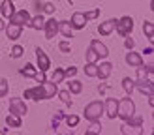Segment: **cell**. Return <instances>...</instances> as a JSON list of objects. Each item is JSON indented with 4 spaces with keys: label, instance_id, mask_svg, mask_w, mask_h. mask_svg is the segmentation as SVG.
I'll return each instance as SVG.
<instances>
[{
    "label": "cell",
    "instance_id": "5b68a950",
    "mask_svg": "<svg viewBox=\"0 0 154 135\" xmlns=\"http://www.w3.org/2000/svg\"><path fill=\"white\" fill-rule=\"evenodd\" d=\"M10 22L13 25H19V26H25L30 22V13L26 10H19V11H13V15L10 17Z\"/></svg>",
    "mask_w": 154,
    "mask_h": 135
},
{
    "label": "cell",
    "instance_id": "ac0fdd59",
    "mask_svg": "<svg viewBox=\"0 0 154 135\" xmlns=\"http://www.w3.org/2000/svg\"><path fill=\"white\" fill-rule=\"evenodd\" d=\"M0 11H2V15H4L6 19H10L11 15H13V11H15V8H13V0H4L2 6H0Z\"/></svg>",
    "mask_w": 154,
    "mask_h": 135
},
{
    "label": "cell",
    "instance_id": "d590c367",
    "mask_svg": "<svg viewBox=\"0 0 154 135\" xmlns=\"http://www.w3.org/2000/svg\"><path fill=\"white\" fill-rule=\"evenodd\" d=\"M75 73H77V68H75V66L66 68V70H64V79H66V77H68V79H70V77H75Z\"/></svg>",
    "mask_w": 154,
    "mask_h": 135
},
{
    "label": "cell",
    "instance_id": "e575fe53",
    "mask_svg": "<svg viewBox=\"0 0 154 135\" xmlns=\"http://www.w3.org/2000/svg\"><path fill=\"white\" fill-rule=\"evenodd\" d=\"M58 49L68 55V52H72V45H70V41H60L58 43Z\"/></svg>",
    "mask_w": 154,
    "mask_h": 135
},
{
    "label": "cell",
    "instance_id": "60d3db41",
    "mask_svg": "<svg viewBox=\"0 0 154 135\" xmlns=\"http://www.w3.org/2000/svg\"><path fill=\"white\" fill-rule=\"evenodd\" d=\"M34 79H36L38 82H43V81H45V71H38V73L34 75Z\"/></svg>",
    "mask_w": 154,
    "mask_h": 135
},
{
    "label": "cell",
    "instance_id": "ba28073f",
    "mask_svg": "<svg viewBox=\"0 0 154 135\" xmlns=\"http://www.w3.org/2000/svg\"><path fill=\"white\" fill-rule=\"evenodd\" d=\"M117 107H119V100H115V98H107L105 103H103V112L107 115V118L115 120V116H117Z\"/></svg>",
    "mask_w": 154,
    "mask_h": 135
},
{
    "label": "cell",
    "instance_id": "cb8c5ba5",
    "mask_svg": "<svg viewBox=\"0 0 154 135\" xmlns=\"http://www.w3.org/2000/svg\"><path fill=\"white\" fill-rule=\"evenodd\" d=\"M68 90H70L72 94H81L83 92V82H79V81H70L68 82Z\"/></svg>",
    "mask_w": 154,
    "mask_h": 135
},
{
    "label": "cell",
    "instance_id": "484cf974",
    "mask_svg": "<svg viewBox=\"0 0 154 135\" xmlns=\"http://www.w3.org/2000/svg\"><path fill=\"white\" fill-rule=\"evenodd\" d=\"M19 73H21V75H25V77H34L38 71H36V68H34L32 64H26L25 68H21V70H19Z\"/></svg>",
    "mask_w": 154,
    "mask_h": 135
},
{
    "label": "cell",
    "instance_id": "1f68e13d",
    "mask_svg": "<svg viewBox=\"0 0 154 135\" xmlns=\"http://www.w3.org/2000/svg\"><path fill=\"white\" fill-rule=\"evenodd\" d=\"M8 92H10V82L6 79H0V98L8 96Z\"/></svg>",
    "mask_w": 154,
    "mask_h": 135
},
{
    "label": "cell",
    "instance_id": "d4e9b609",
    "mask_svg": "<svg viewBox=\"0 0 154 135\" xmlns=\"http://www.w3.org/2000/svg\"><path fill=\"white\" fill-rule=\"evenodd\" d=\"M57 94H58V98L68 105V107H72V105H73V101H72V92H70V90H60V92H57Z\"/></svg>",
    "mask_w": 154,
    "mask_h": 135
},
{
    "label": "cell",
    "instance_id": "4316f807",
    "mask_svg": "<svg viewBox=\"0 0 154 135\" xmlns=\"http://www.w3.org/2000/svg\"><path fill=\"white\" fill-rule=\"evenodd\" d=\"M85 75H87V77H96L98 75V66L87 62V66H85Z\"/></svg>",
    "mask_w": 154,
    "mask_h": 135
},
{
    "label": "cell",
    "instance_id": "ffe728a7",
    "mask_svg": "<svg viewBox=\"0 0 154 135\" xmlns=\"http://www.w3.org/2000/svg\"><path fill=\"white\" fill-rule=\"evenodd\" d=\"M135 88H139L141 92L147 94V96H152V82H149V81H137Z\"/></svg>",
    "mask_w": 154,
    "mask_h": 135
},
{
    "label": "cell",
    "instance_id": "83f0119b",
    "mask_svg": "<svg viewBox=\"0 0 154 135\" xmlns=\"http://www.w3.org/2000/svg\"><path fill=\"white\" fill-rule=\"evenodd\" d=\"M51 81L55 82V85H58V82L64 81V70H62V68H57L55 73H53V77H51Z\"/></svg>",
    "mask_w": 154,
    "mask_h": 135
},
{
    "label": "cell",
    "instance_id": "30bf717a",
    "mask_svg": "<svg viewBox=\"0 0 154 135\" xmlns=\"http://www.w3.org/2000/svg\"><path fill=\"white\" fill-rule=\"evenodd\" d=\"M43 30H45V38H47V40H53V38L58 34V21H55V19L45 21Z\"/></svg>",
    "mask_w": 154,
    "mask_h": 135
},
{
    "label": "cell",
    "instance_id": "7c38bea8",
    "mask_svg": "<svg viewBox=\"0 0 154 135\" xmlns=\"http://www.w3.org/2000/svg\"><path fill=\"white\" fill-rule=\"evenodd\" d=\"M4 30H6V36L10 38V40H19L21 38V32H23V26H19V25H13V22H10V25H6L4 26Z\"/></svg>",
    "mask_w": 154,
    "mask_h": 135
},
{
    "label": "cell",
    "instance_id": "4dcf8cb0",
    "mask_svg": "<svg viewBox=\"0 0 154 135\" xmlns=\"http://www.w3.org/2000/svg\"><path fill=\"white\" fill-rule=\"evenodd\" d=\"M120 131L124 133V135H128V133H141V130H137V128H134V126H130L128 122H126V124H122V128H120Z\"/></svg>",
    "mask_w": 154,
    "mask_h": 135
},
{
    "label": "cell",
    "instance_id": "74e56055",
    "mask_svg": "<svg viewBox=\"0 0 154 135\" xmlns=\"http://www.w3.org/2000/svg\"><path fill=\"white\" fill-rule=\"evenodd\" d=\"M145 77H147V70L143 66H139L137 68V81H145Z\"/></svg>",
    "mask_w": 154,
    "mask_h": 135
},
{
    "label": "cell",
    "instance_id": "d6a6232c",
    "mask_svg": "<svg viewBox=\"0 0 154 135\" xmlns=\"http://www.w3.org/2000/svg\"><path fill=\"white\" fill-rule=\"evenodd\" d=\"M23 52H25V49H23L21 45H15V47L11 49L10 55H11V58H21V56H23Z\"/></svg>",
    "mask_w": 154,
    "mask_h": 135
},
{
    "label": "cell",
    "instance_id": "e0dca14e",
    "mask_svg": "<svg viewBox=\"0 0 154 135\" xmlns=\"http://www.w3.org/2000/svg\"><path fill=\"white\" fill-rule=\"evenodd\" d=\"M58 32L64 38H73V28L70 25V21H58Z\"/></svg>",
    "mask_w": 154,
    "mask_h": 135
},
{
    "label": "cell",
    "instance_id": "f35d334b",
    "mask_svg": "<svg viewBox=\"0 0 154 135\" xmlns=\"http://www.w3.org/2000/svg\"><path fill=\"white\" fill-rule=\"evenodd\" d=\"M43 11H45V13H55V4L45 2V4H43Z\"/></svg>",
    "mask_w": 154,
    "mask_h": 135
},
{
    "label": "cell",
    "instance_id": "7bdbcfd3",
    "mask_svg": "<svg viewBox=\"0 0 154 135\" xmlns=\"http://www.w3.org/2000/svg\"><path fill=\"white\" fill-rule=\"evenodd\" d=\"M4 26H6V22H4L2 19H0V32H2V30H4Z\"/></svg>",
    "mask_w": 154,
    "mask_h": 135
},
{
    "label": "cell",
    "instance_id": "7a4b0ae2",
    "mask_svg": "<svg viewBox=\"0 0 154 135\" xmlns=\"http://www.w3.org/2000/svg\"><path fill=\"white\" fill-rule=\"evenodd\" d=\"M85 118L90 120V122H94V120H100L103 115V103L102 101H92L88 103L87 107H85Z\"/></svg>",
    "mask_w": 154,
    "mask_h": 135
},
{
    "label": "cell",
    "instance_id": "b9f144b4",
    "mask_svg": "<svg viewBox=\"0 0 154 135\" xmlns=\"http://www.w3.org/2000/svg\"><path fill=\"white\" fill-rule=\"evenodd\" d=\"M143 52H145V55H152V52H154V49H152V45H150V47H149V49H145Z\"/></svg>",
    "mask_w": 154,
    "mask_h": 135
},
{
    "label": "cell",
    "instance_id": "8fae6325",
    "mask_svg": "<svg viewBox=\"0 0 154 135\" xmlns=\"http://www.w3.org/2000/svg\"><path fill=\"white\" fill-rule=\"evenodd\" d=\"M126 64L132 66V68H139V66L145 64V60H143V56L139 55V52H134L132 49H130V52L126 55Z\"/></svg>",
    "mask_w": 154,
    "mask_h": 135
},
{
    "label": "cell",
    "instance_id": "7402d4cb",
    "mask_svg": "<svg viewBox=\"0 0 154 135\" xmlns=\"http://www.w3.org/2000/svg\"><path fill=\"white\" fill-rule=\"evenodd\" d=\"M6 124L10 128H21V116L13 115V112H10V115L6 116Z\"/></svg>",
    "mask_w": 154,
    "mask_h": 135
},
{
    "label": "cell",
    "instance_id": "f546056e",
    "mask_svg": "<svg viewBox=\"0 0 154 135\" xmlns=\"http://www.w3.org/2000/svg\"><path fill=\"white\" fill-rule=\"evenodd\" d=\"M87 133L88 135H92V133H102V124H100V120H94V122L90 124V128L87 130Z\"/></svg>",
    "mask_w": 154,
    "mask_h": 135
},
{
    "label": "cell",
    "instance_id": "f1b7e54d",
    "mask_svg": "<svg viewBox=\"0 0 154 135\" xmlns=\"http://www.w3.org/2000/svg\"><path fill=\"white\" fill-rule=\"evenodd\" d=\"M85 56H87V62H90V64H96L98 60H100V56L96 55V51L92 49V47H88V51H87V55H85Z\"/></svg>",
    "mask_w": 154,
    "mask_h": 135
},
{
    "label": "cell",
    "instance_id": "4fadbf2b",
    "mask_svg": "<svg viewBox=\"0 0 154 135\" xmlns=\"http://www.w3.org/2000/svg\"><path fill=\"white\" fill-rule=\"evenodd\" d=\"M25 100H43V96H42V85H38V86H32V88H26L25 90Z\"/></svg>",
    "mask_w": 154,
    "mask_h": 135
},
{
    "label": "cell",
    "instance_id": "277c9868",
    "mask_svg": "<svg viewBox=\"0 0 154 135\" xmlns=\"http://www.w3.org/2000/svg\"><path fill=\"white\" fill-rule=\"evenodd\" d=\"M10 112H13V115H17V116H26L28 107L21 98H11L10 100Z\"/></svg>",
    "mask_w": 154,
    "mask_h": 135
},
{
    "label": "cell",
    "instance_id": "2e32d148",
    "mask_svg": "<svg viewBox=\"0 0 154 135\" xmlns=\"http://www.w3.org/2000/svg\"><path fill=\"white\" fill-rule=\"evenodd\" d=\"M111 71H113V64H111V62H103V64L98 66V75H96V77L107 79V77L111 75Z\"/></svg>",
    "mask_w": 154,
    "mask_h": 135
},
{
    "label": "cell",
    "instance_id": "52a82bcc",
    "mask_svg": "<svg viewBox=\"0 0 154 135\" xmlns=\"http://www.w3.org/2000/svg\"><path fill=\"white\" fill-rule=\"evenodd\" d=\"M57 92H58V88H57V85L53 81L45 79L42 82V96H43V100H51V98H55Z\"/></svg>",
    "mask_w": 154,
    "mask_h": 135
},
{
    "label": "cell",
    "instance_id": "3957f363",
    "mask_svg": "<svg viewBox=\"0 0 154 135\" xmlns=\"http://www.w3.org/2000/svg\"><path fill=\"white\" fill-rule=\"evenodd\" d=\"M115 28H117V32L122 36V38H126L132 34V30H134V19L132 17H122V19H117V25H115Z\"/></svg>",
    "mask_w": 154,
    "mask_h": 135
},
{
    "label": "cell",
    "instance_id": "9a60e30c",
    "mask_svg": "<svg viewBox=\"0 0 154 135\" xmlns=\"http://www.w3.org/2000/svg\"><path fill=\"white\" fill-rule=\"evenodd\" d=\"M90 47L96 51V55H98L100 58H105L107 55H109V49H107L100 40H92V41H90Z\"/></svg>",
    "mask_w": 154,
    "mask_h": 135
},
{
    "label": "cell",
    "instance_id": "8d00e7d4",
    "mask_svg": "<svg viewBox=\"0 0 154 135\" xmlns=\"http://www.w3.org/2000/svg\"><path fill=\"white\" fill-rule=\"evenodd\" d=\"M100 15V8H96V10H90V11H85V17H87V21L88 19H96Z\"/></svg>",
    "mask_w": 154,
    "mask_h": 135
},
{
    "label": "cell",
    "instance_id": "603a6c76",
    "mask_svg": "<svg viewBox=\"0 0 154 135\" xmlns=\"http://www.w3.org/2000/svg\"><path fill=\"white\" fill-rule=\"evenodd\" d=\"M122 86H124V90H126L128 96H132V92L135 90V81L130 79V77H124V79H122Z\"/></svg>",
    "mask_w": 154,
    "mask_h": 135
},
{
    "label": "cell",
    "instance_id": "8992f818",
    "mask_svg": "<svg viewBox=\"0 0 154 135\" xmlns=\"http://www.w3.org/2000/svg\"><path fill=\"white\" fill-rule=\"evenodd\" d=\"M36 58H38V70H40V71H47L51 68V60H49L47 55H45V51L42 47L36 49Z\"/></svg>",
    "mask_w": 154,
    "mask_h": 135
},
{
    "label": "cell",
    "instance_id": "6da1fadb",
    "mask_svg": "<svg viewBox=\"0 0 154 135\" xmlns=\"http://www.w3.org/2000/svg\"><path fill=\"white\" fill-rule=\"evenodd\" d=\"M132 115H135V103L130 100V96H128V98H124V100H120V101H119L117 116H119V118H122V120L126 122V120L132 116Z\"/></svg>",
    "mask_w": 154,
    "mask_h": 135
},
{
    "label": "cell",
    "instance_id": "44dd1931",
    "mask_svg": "<svg viewBox=\"0 0 154 135\" xmlns=\"http://www.w3.org/2000/svg\"><path fill=\"white\" fill-rule=\"evenodd\" d=\"M143 32H145V36H147V40L152 43L154 41V25L150 21H145L143 22Z\"/></svg>",
    "mask_w": 154,
    "mask_h": 135
},
{
    "label": "cell",
    "instance_id": "5bb4252c",
    "mask_svg": "<svg viewBox=\"0 0 154 135\" xmlns=\"http://www.w3.org/2000/svg\"><path fill=\"white\" fill-rule=\"evenodd\" d=\"M115 25H117V19H107L105 22H102V25L98 26V32L102 36H109L115 30Z\"/></svg>",
    "mask_w": 154,
    "mask_h": 135
},
{
    "label": "cell",
    "instance_id": "9c48e42d",
    "mask_svg": "<svg viewBox=\"0 0 154 135\" xmlns=\"http://www.w3.org/2000/svg\"><path fill=\"white\" fill-rule=\"evenodd\" d=\"M70 25H72L73 30H83L85 26H87V17H85V13L75 11L72 15V19H70Z\"/></svg>",
    "mask_w": 154,
    "mask_h": 135
},
{
    "label": "cell",
    "instance_id": "d6986e66",
    "mask_svg": "<svg viewBox=\"0 0 154 135\" xmlns=\"http://www.w3.org/2000/svg\"><path fill=\"white\" fill-rule=\"evenodd\" d=\"M43 25H45V21H43L42 15L30 17V22H28V26H30V28H34V30H43Z\"/></svg>",
    "mask_w": 154,
    "mask_h": 135
},
{
    "label": "cell",
    "instance_id": "ab89813d",
    "mask_svg": "<svg viewBox=\"0 0 154 135\" xmlns=\"http://www.w3.org/2000/svg\"><path fill=\"white\" fill-rule=\"evenodd\" d=\"M124 47H126L128 51H130V49H134V47H135V41L132 40V38H128V36H126V40H124Z\"/></svg>",
    "mask_w": 154,
    "mask_h": 135
},
{
    "label": "cell",
    "instance_id": "836d02e7",
    "mask_svg": "<svg viewBox=\"0 0 154 135\" xmlns=\"http://www.w3.org/2000/svg\"><path fill=\"white\" fill-rule=\"evenodd\" d=\"M66 124L70 126V128H75L77 124H79V116H77V115H70V116H66Z\"/></svg>",
    "mask_w": 154,
    "mask_h": 135
}]
</instances>
